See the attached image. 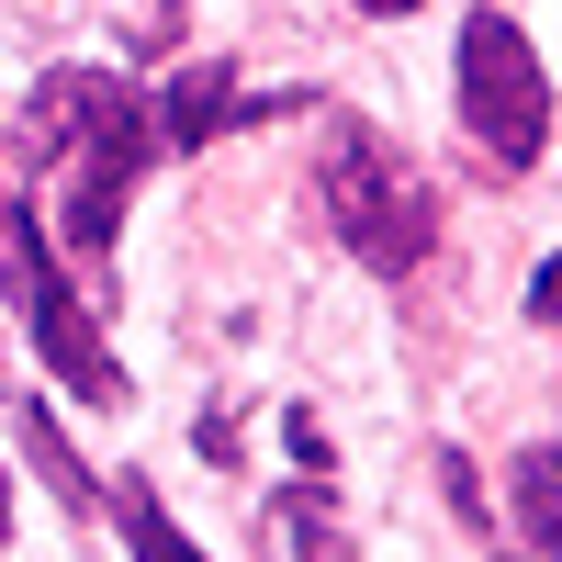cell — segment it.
<instances>
[{"instance_id":"cell-1","label":"cell","mask_w":562,"mask_h":562,"mask_svg":"<svg viewBox=\"0 0 562 562\" xmlns=\"http://www.w3.org/2000/svg\"><path fill=\"white\" fill-rule=\"evenodd\" d=\"M147 147H158L147 102H135L124 79H102V68H57V79L23 102V158L57 180V237H68L79 259L113 248L124 192H135V169H147Z\"/></svg>"},{"instance_id":"cell-2","label":"cell","mask_w":562,"mask_h":562,"mask_svg":"<svg viewBox=\"0 0 562 562\" xmlns=\"http://www.w3.org/2000/svg\"><path fill=\"white\" fill-rule=\"evenodd\" d=\"M315 203H326V225L349 237L360 270H416V259H428V237H439V203H428V180L405 169V147H383V135L349 124V113H326Z\"/></svg>"},{"instance_id":"cell-3","label":"cell","mask_w":562,"mask_h":562,"mask_svg":"<svg viewBox=\"0 0 562 562\" xmlns=\"http://www.w3.org/2000/svg\"><path fill=\"white\" fill-rule=\"evenodd\" d=\"M461 124H473V147L495 169H529L540 135H551V79L529 57V34L506 12H473L461 23Z\"/></svg>"},{"instance_id":"cell-4","label":"cell","mask_w":562,"mask_h":562,"mask_svg":"<svg viewBox=\"0 0 562 562\" xmlns=\"http://www.w3.org/2000/svg\"><path fill=\"white\" fill-rule=\"evenodd\" d=\"M0 259H12V293H23V315H34V349H45V371H57L68 394L113 405V349H102V326H90V304L68 293V270L45 259V225H34L23 203H0Z\"/></svg>"},{"instance_id":"cell-5","label":"cell","mask_w":562,"mask_h":562,"mask_svg":"<svg viewBox=\"0 0 562 562\" xmlns=\"http://www.w3.org/2000/svg\"><path fill=\"white\" fill-rule=\"evenodd\" d=\"M237 113H248V102H237V79H225V68H192L147 124H158V147H203V135H214V124H237Z\"/></svg>"},{"instance_id":"cell-6","label":"cell","mask_w":562,"mask_h":562,"mask_svg":"<svg viewBox=\"0 0 562 562\" xmlns=\"http://www.w3.org/2000/svg\"><path fill=\"white\" fill-rule=\"evenodd\" d=\"M270 529H281V551H293V562H360V551H349V529H338V506H326L315 484L281 495V518H270Z\"/></svg>"},{"instance_id":"cell-7","label":"cell","mask_w":562,"mask_h":562,"mask_svg":"<svg viewBox=\"0 0 562 562\" xmlns=\"http://www.w3.org/2000/svg\"><path fill=\"white\" fill-rule=\"evenodd\" d=\"M113 518H124V540H135V562H203L192 540H180V518H169V506H158L147 484H124V495H113Z\"/></svg>"},{"instance_id":"cell-8","label":"cell","mask_w":562,"mask_h":562,"mask_svg":"<svg viewBox=\"0 0 562 562\" xmlns=\"http://www.w3.org/2000/svg\"><path fill=\"white\" fill-rule=\"evenodd\" d=\"M518 506H529L518 529H529L540 551H562V450H529V461H518Z\"/></svg>"},{"instance_id":"cell-9","label":"cell","mask_w":562,"mask_h":562,"mask_svg":"<svg viewBox=\"0 0 562 562\" xmlns=\"http://www.w3.org/2000/svg\"><path fill=\"white\" fill-rule=\"evenodd\" d=\"M529 315H540V326H562V259H551V270L529 281Z\"/></svg>"},{"instance_id":"cell-10","label":"cell","mask_w":562,"mask_h":562,"mask_svg":"<svg viewBox=\"0 0 562 562\" xmlns=\"http://www.w3.org/2000/svg\"><path fill=\"white\" fill-rule=\"evenodd\" d=\"M360 12H416V0H360Z\"/></svg>"},{"instance_id":"cell-11","label":"cell","mask_w":562,"mask_h":562,"mask_svg":"<svg viewBox=\"0 0 562 562\" xmlns=\"http://www.w3.org/2000/svg\"><path fill=\"white\" fill-rule=\"evenodd\" d=\"M0 540H12V495H0Z\"/></svg>"}]
</instances>
